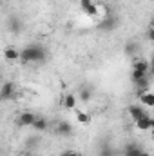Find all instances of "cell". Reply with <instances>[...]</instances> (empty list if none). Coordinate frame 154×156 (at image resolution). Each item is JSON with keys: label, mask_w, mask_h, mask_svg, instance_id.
<instances>
[{"label": "cell", "mask_w": 154, "mask_h": 156, "mask_svg": "<svg viewBox=\"0 0 154 156\" xmlns=\"http://www.w3.org/2000/svg\"><path fill=\"white\" fill-rule=\"evenodd\" d=\"M140 102L145 105V107H154V94L152 93H143L140 96Z\"/></svg>", "instance_id": "14"}, {"label": "cell", "mask_w": 154, "mask_h": 156, "mask_svg": "<svg viewBox=\"0 0 154 156\" xmlns=\"http://www.w3.org/2000/svg\"><path fill=\"white\" fill-rule=\"evenodd\" d=\"M15 96V83L13 82H4L2 89H0V98L2 100H9Z\"/></svg>", "instance_id": "3"}, {"label": "cell", "mask_w": 154, "mask_h": 156, "mask_svg": "<svg viewBox=\"0 0 154 156\" xmlns=\"http://www.w3.org/2000/svg\"><path fill=\"white\" fill-rule=\"evenodd\" d=\"M131 78H132V82L136 83L138 80H142V78H147V73H143V71H136V69H132V73H131Z\"/></svg>", "instance_id": "17"}, {"label": "cell", "mask_w": 154, "mask_h": 156, "mask_svg": "<svg viewBox=\"0 0 154 156\" xmlns=\"http://www.w3.org/2000/svg\"><path fill=\"white\" fill-rule=\"evenodd\" d=\"M145 37H147V38L151 40V42H154V27H149V29H147Z\"/></svg>", "instance_id": "20"}, {"label": "cell", "mask_w": 154, "mask_h": 156, "mask_svg": "<svg viewBox=\"0 0 154 156\" xmlns=\"http://www.w3.org/2000/svg\"><path fill=\"white\" fill-rule=\"evenodd\" d=\"M80 98H82V102H89L91 100V91L89 89H82V93H80Z\"/></svg>", "instance_id": "18"}, {"label": "cell", "mask_w": 154, "mask_h": 156, "mask_svg": "<svg viewBox=\"0 0 154 156\" xmlns=\"http://www.w3.org/2000/svg\"><path fill=\"white\" fill-rule=\"evenodd\" d=\"M116 26H118V20H116L114 16H107V18H103L100 22V29L102 31H113Z\"/></svg>", "instance_id": "8"}, {"label": "cell", "mask_w": 154, "mask_h": 156, "mask_svg": "<svg viewBox=\"0 0 154 156\" xmlns=\"http://www.w3.org/2000/svg\"><path fill=\"white\" fill-rule=\"evenodd\" d=\"M47 58V49L40 44H29L22 49L20 60L24 64H33V62H44Z\"/></svg>", "instance_id": "1"}, {"label": "cell", "mask_w": 154, "mask_h": 156, "mask_svg": "<svg viewBox=\"0 0 154 156\" xmlns=\"http://www.w3.org/2000/svg\"><path fill=\"white\" fill-rule=\"evenodd\" d=\"M64 107L65 109H76V96L73 93H67L64 98Z\"/></svg>", "instance_id": "11"}, {"label": "cell", "mask_w": 154, "mask_h": 156, "mask_svg": "<svg viewBox=\"0 0 154 156\" xmlns=\"http://www.w3.org/2000/svg\"><path fill=\"white\" fill-rule=\"evenodd\" d=\"M7 27H9V31H13V33L16 35V33H20V29H22V24H20V20H18L16 16H13V18H9V22H7Z\"/></svg>", "instance_id": "12"}, {"label": "cell", "mask_w": 154, "mask_h": 156, "mask_svg": "<svg viewBox=\"0 0 154 156\" xmlns=\"http://www.w3.org/2000/svg\"><path fill=\"white\" fill-rule=\"evenodd\" d=\"M76 120L80 123H83V125H89L91 123V115H87L83 111H76Z\"/></svg>", "instance_id": "15"}, {"label": "cell", "mask_w": 154, "mask_h": 156, "mask_svg": "<svg viewBox=\"0 0 154 156\" xmlns=\"http://www.w3.org/2000/svg\"><path fill=\"white\" fill-rule=\"evenodd\" d=\"M151 27H154V16L151 18Z\"/></svg>", "instance_id": "25"}, {"label": "cell", "mask_w": 154, "mask_h": 156, "mask_svg": "<svg viewBox=\"0 0 154 156\" xmlns=\"http://www.w3.org/2000/svg\"><path fill=\"white\" fill-rule=\"evenodd\" d=\"M136 127L140 131H149V129H154V118H151L149 115H145L143 118H140L136 122Z\"/></svg>", "instance_id": "7"}, {"label": "cell", "mask_w": 154, "mask_h": 156, "mask_svg": "<svg viewBox=\"0 0 154 156\" xmlns=\"http://www.w3.org/2000/svg\"><path fill=\"white\" fill-rule=\"evenodd\" d=\"M20 56H22V51H16L15 47H5V49H4V58L9 60V62L20 60Z\"/></svg>", "instance_id": "9"}, {"label": "cell", "mask_w": 154, "mask_h": 156, "mask_svg": "<svg viewBox=\"0 0 154 156\" xmlns=\"http://www.w3.org/2000/svg\"><path fill=\"white\" fill-rule=\"evenodd\" d=\"M142 151L143 149L138 144H129L125 147V151H123V156H142Z\"/></svg>", "instance_id": "10"}, {"label": "cell", "mask_w": 154, "mask_h": 156, "mask_svg": "<svg viewBox=\"0 0 154 156\" xmlns=\"http://www.w3.org/2000/svg\"><path fill=\"white\" fill-rule=\"evenodd\" d=\"M149 64H151V73H152V75H154V56H152V60H151Z\"/></svg>", "instance_id": "23"}, {"label": "cell", "mask_w": 154, "mask_h": 156, "mask_svg": "<svg viewBox=\"0 0 154 156\" xmlns=\"http://www.w3.org/2000/svg\"><path fill=\"white\" fill-rule=\"evenodd\" d=\"M100 156H114V151H113L109 145H103L102 151H100Z\"/></svg>", "instance_id": "19"}, {"label": "cell", "mask_w": 154, "mask_h": 156, "mask_svg": "<svg viewBox=\"0 0 154 156\" xmlns=\"http://www.w3.org/2000/svg\"><path fill=\"white\" fill-rule=\"evenodd\" d=\"M71 133H73V127H71L69 122L60 120V122L56 123V134H58V136H69Z\"/></svg>", "instance_id": "6"}, {"label": "cell", "mask_w": 154, "mask_h": 156, "mask_svg": "<svg viewBox=\"0 0 154 156\" xmlns=\"http://www.w3.org/2000/svg\"><path fill=\"white\" fill-rule=\"evenodd\" d=\"M60 156H82V154H78V153H75V151H64Z\"/></svg>", "instance_id": "21"}, {"label": "cell", "mask_w": 154, "mask_h": 156, "mask_svg": "<svg viewBox=\"0 0 154 156\" xmlns=\"http://www.w3.org/2000/svg\"><path fill=\"white\" fill-rule=\"evenodd\" d=\"M16 122H18V125H20V127H29V125L33 127V123L37 122V116H35L33 113H29V111H27V113H22V115L18 116Z\"/></svg>", "instance_id": "4"}, {"label": "cell", "mask_w": 154, "mask_h": 156, "mask_svg": "<svg viewBox=\"0 0 154 156\" xmlns=\"http://www.w3.org/2000/svg\"><path fill=\"white\" fill-rule=\"evenodd\" d=\"M80 5H82V11L87 16H96L98 15V7L93 0H80Z\"/></svg>", "instance_id": "2"}, {"label": "cell", "mask_w": 154, "mask_h": 156, "mask_svg": "<svg viewBox=\"0 0 154 156\" xmlns=\"http://www.w3.org/2000/svg\"><path fill=\"white\" fill-rule=\"evenodd\" d=\"M129 115H131V118H132L134 122H138L140 118H143L147 113H145V107H143V105L132 104V105H129Z\"/></svg>", "instance_id": "5"}, {"label": "cell", "mask_w": 154, "mask_h": 156, "mask_svg": "<svg viewBox=\"0 0 154 156\" xmlns=\"http://www.w3.org/2000/svg\"><path fill=\"white\" fill-rule=\"evenodd\" d=\"M132 69H136V71H143V73H149V71H151V64L145 62V60H136V62L132 64Z\"/></svg>", "instance_id": "13"}, {"label": "cell", "mask_w": 154, "mask_h": 156, "mask_svg": "<svg viewBox=\"0 0 154 156\" xmlns=\"http://www.w3.org/2000/svg\"><path fill=\"white\" fill-rule=\"evenodd\" d=\"M134 47H136V44H129V45H127V49H125V53H132V51H134Z\"/></svg>", "instance_id": "22"}, {"label": "cell", "mask_w": 154, "mask_h": 156, "mask_svg": "<svg viewBox=\"0 0 154 156\" xmlns=\"http://www.w3.org/2000/svg\"><path fill=\"white\" fill-rule=\"evenodd\" d=\"M142 156H151V154H149L147 151H142Z\"/></svg>", "instance_id": "24"}, {"label": "cell", "mask_w": 154, "mask_h": 156, "mask_svg": "<svg viewBox=\"0 0 154 156\" xmlns=\"http://www.w3.org/2000/svg\"><path fill=\"white\" fill-rule=\"evenodd\" d=\"M33 127H35L37 131H40V133H44V131L47 129V120H45V118H37V122L33 123Z\"/></svg>", "instance_id": "16"}]
</instances>
